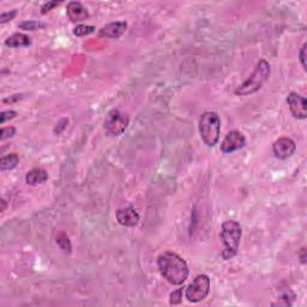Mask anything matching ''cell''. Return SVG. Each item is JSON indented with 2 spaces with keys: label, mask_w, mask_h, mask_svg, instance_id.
Returning a JSON list of instances; mask_svg holds the SVG:
<instances>
[{
  "label": "cell",
  "mask_w": 307,
  "mask_h": 307,
  "mask_svg": "<svg viewBox=\"0 0 307 307\" xmlns=\"http://www.w3.org/2000/svg\"><path fill=\"white\" fill-rule=\"evenodd\" d=\"M118 223L124 227H136L141 221L139 214L133 206H126V208L118 209L115 212Z\"/></svg>",
  "instance_id": "obj_10"
},
{
  "label": "cell",
  "mask_w": 307,
  "mask_h": 307,
  "mask_svg": "<svg viewBox=\"0 0 307 307\" xmlns=\"http://www.w3.org/2000/svg\"><path fill=\"white\" fill-rule=\"evenodd\" d=\"M157 267L163 278L173 285L184 283L190 273L186 260L172 251L163 252L157 257Z\"/></svg>",
  "instance_id": "obj_1"
},
{
  "label": "cell",
  "mask_w": 307,
  "mask_h": 307,
  "mask_svg": "<svg viewBox=\"0 0 307 307\" xmlns=\"http://www.w3.org/2000/svg\"><path fill=\"white\" fill-rule=\"evenodd\" d=\"M296 144L293 139L288 138V137H282L277 141L273 142L272 151L273 155L279 160H287L295 154Z\"/></svg>",
  "instance_id": "obj_9"
},
{
  "label": "cell",
  "mask_w": 307,
  "mask_h": 307,
  "mask_svg": "<svg viewBox=\"0 0 307 307\" xmlns=\"http://www.w3.org/2000/svg\"><path fill=\"white\" fill-rule=\"evenodd\" d=\"M299 257H300V260H301V263L305 264L306 263V248L305 247H302L301 250H300Z\"/></svg>",
  "instance_id": "obj_25"
},
{
  "label": "cell",
  "mask_w": 307,
  "mask_h": 307,
  "mask_svg": "<svg viewBox=\"0 0 307 307\" xmlns=\"http://www.w3.org/2000/svg\"><path fill=\"white\" fill-rule=\"evenodd\" d=\"M16 115H17V112H15V111H4V112H2V115H0L2 120H0V123L5 124L6 121L12 120V119H14V118H16Z\"/></svg>",
  "instance_id": "obj_22"
},
{
  "label": "cell",
  "mask_w": 307,
  "mask_h": 307,
  "mask_svg": "<svg viewBox=\"0 0 307 307\" xmlns=\"http://www.w3.org/2000/svg\"><path fill=\"white\" fill-rule=\"evenodd\" d=\"M200 138L206 147L212 148L218 143L221 133V119L215 112H205L199 119Z\"/></svg>",
  "instance_id": "obj_4"
},
{
  "label": "cell",
  "mask_w": 307,
  "mask_h": 307,
  "mask_svg": "<svg viewBox=\"0 0 307 307\" xmlns=\"http://www.w3.org/2000/svg\"><path fill=\"white\" fill-rule=\"evenodd\" d=\"M48 180V173L44 168H33L26 175V182L32 186L44 184Z\"/></svg>",
  "instance_id": "obj_13"
},
{
  "label": "cell",
  "mask_w": 307,
  "mask_h": 307,
  "mask_svg": "<svg viewBox=\"0 0 307 307\" xmlns=\"http://www.w3.org/2000/svg\"><path fill=\"white\" fill-rule=\"evenodd\" d=\"M16 132H17L16 127H14V126L3 127L2 132H0L2 133V135H0V139H2V141H5V139H8V138H12V137L16 135Z\"/></svg>",
  "instance_id": "obj_20"
},
{
  "label": "cell",
  "mask_w": 307,
  "mask_h": 307,
  "mask_svg": "<svg viewBox=\"0 0 307 307\" xmlns=\"http://www.w3.org/2000/svg\"><path fill=\"white\" fill-rule=\"evenodd\" d=\"M246 145V138L241 132L233 130L228 132L227 136L221 143V151L223 154H232L234 151L240 150Z\"/></svg>",
  "instance_id": "obj_7"
},
{
  "label": "cell",
  "mask_w": 307,
  "mask_h": 307,
  "mask_svg": "<svg viewBox=\"0 0 307 307\" xmlns=\"http://www.w3.org/2000/svg\"><path fill=\"white\" fill-rule=\"evenodd\" d=\"M60 4H62V2H48V3H46V4L42 5L41 14L42 15H46V14H47V12H50L52 9L56 8V6L60 5Z\"/></svg>",
  "instance_id": "obj_23"
},
{
  "label": "cell",
  "mask_w": 307,
  "mask_h": 307,
  "mask_svg": "<svg viewBox=\"0 0 307 307\" xmlns=\"http://www.w3.org/2000/svg\"><path fill=\"white\" fill-rule=\"evenodd\" d=\"M66 15L71 22H82L89 18V12L80 2H70L66 9Z\"/></svg>",
  "instance_id": "obj_12"
},
{
  "label": "cell",
  "mask_w": 307,
  "mask_h": 307,
  "mask_svg": "<svg viewBox=\"0 0 307 307\" xmlns=\"http://www.w3.org/2000/svg\"><path fill=\"white\" fill-rule=\"evenodd\" d=\"M129 124L130 119L125 113H123L119 109H112L106 115L103 125H105L106 131L111 136H120L126 131Z\"/></svg>",
  "instance_id": "obj_6"
},
{
  "label": "cell",
  "mask_w": 307,
  "mask_h": 307,
  "mask_svg": "<svg viewBox=\"0 0 307 307\" xmlns=\"http://www.w3.org/2000/svg\"><path fill=\"white\" fill-rule=\"evenodd\" d=\"M45 26H46L45 23L39 22V21H27V22L21 23L18 27L23 30H38L45 28Z\"/></svg>",
  "instance_id": "obj_18"
},
{
  "label": "cell",
  "mask_w": 307,
  "mask_h": 307,
  "mask_svg": "<svg viewBox=\"0 0 307 307\" xmlns=\"http://www.w3.org/2000/svg\"><path fill=\"white\" fill-rule=\"evenodd\" d=\"M287 103L288 107L291 115H293L295 119H306L307 118V101L306 99L301 95H299L297 93H291L288 94L287 96Z\"/></svg>",
  "instance_id": "obj_8"
},
{
  "label": "cell",
  "mask_w": 307,
  "mask_h": 307,
  "mask_svg": "<svg viewBox=\"0 0 307 307\" xmlns=\"http://www.w3.org/2000/svg\"><path fill=\"white\" fill-rule=\"evenodd\" d=\"M241 235L242 228L239 222L228 220L222 223L220 236L222 242H223V250H222L221 256L224 260H229L236 256Z\"/></svg>",
  "instance_id": "obj_2"
},
{
  "label": "cell",
  "mask_w": 307,
  "mask_h": 307,
  "mask_svg": "<svg viewBox=\"0 0 307 307\" xmlns=\"http://www.w3.org/2000/svg\"><path fill=\"white\" fill-rule=\"evenodd\" d=\"M57 245L65 254H70L72 252V244L70 241V238L65 233H59L56 238Z\"/></svg>",
  "instance_id": "obj_16"
},
{
  "label": "cell",
  "mask_w": 307,
  "mask_h": 307,
  "mask_svg": "<svg viewBox=\"0 0 307 307\" xmlns=\"http://www.w3.org/2000/svg\"><path fill=\"white\" fill-rule=\"evenodd\" d=\"M17 16V10H11L8 12H3L2 15H0V23L5 24L8 22H10V21L14 20L15 17Z\"/></svg>",
  "instance_id": "obj_21"
},
{
  "label": "cell",
  "mask_w": 307,
  "mask_h": 307,
  "mask_svg": "<svg viewBox=\"0 0 307 307\" xmlns=\"http://www.w3.org/2000/svg\"><path fill=\"white\" fill-rule=\"evenodd\" d=\"M18 163H20V157H18V155L11 153L6 155V156L2 157V160H0V169H2V172L11 171V169L16 168Z\"/></svg>",
  "instance_id": "obj_15"
},
{
  "label": "cell",
  "mask_w": 307,
  "mask_h": 307,
  "mask_svg": "<svg viewBox=\"0 0 307 307\" xmlns=\"http://www.w3.org/2000/svg\"><path fill=\"white\" fill-rule=\"evenodd\" d=\"M2 204H3L2 211H5V209H6V200L5 199H2Z\"/></svg>",
  "instance_id": "obj_27"
},
{
  "label": "cell",
  "mask_w": 307,
  "mask_h": 307,
  "mask_svg": "<svg viewBox=\"0 0 307 307\" xmlns=\"http://www.w3.org/2000/svg\"><path fill=\"white\" fill-rule=\"evenodd\" d=\"M18 99H22V95H16V97H14V99H5L4 102L5 103L12 102V101H15V100H18Z\"/></svg>",
  "instance_id": "obj_26"
},
{
  "label": "cell",
  "mask_w": 307,
  "mask_h": 307,
  "mask_svg": "<svg viewBox=\"0 0 307 307\" xmlns=\"http://www.w3.org/2000/svg\"><path fill=\"white\" fill-rule=\"evenodd\" d=\"M270 72H271L270 64L265 59H260L256 68H254L253 72L236 88L235 95L247 96L257 93L264 86V83L269 80Z\"/></svg>",
  "instance_id": "obj_3"
},
{
  "label": "cell",
  "mask_w": 307,
  "mask_h": 307,
  "mask_svg": "<svg viewBox=\"0 0 307 307\" xmlns=\"http://www.w3.org/2000/svg\"><path fill=\"white\" fill-rule=\"evenodd\" d=\"M32 45V40L29 36L26 34H21V33H16V34L11 35L5 40V46L10 48H22V47H29Z\"/></svg>",
  "instance_id": "obj_14"
},
{
  "label": "cell",
  "mask_w": 307,
  "mask_h": 307,
  "mask_svg": "<svg viewBox=\"0 0 307 307\" xmlns=\"http://www.w3.org/2000/svg\"><path fill=\"white\" fill-rule=\"evenodd\" d=\"M182 294H184V289H182V288L173 290L171 295H169V303H171V305H180L182 302Z\"/></svg>",
  "instance_id": "obj_19"
},
{
  "label": "cell",
  "mask_w": 307,
  "mask_h": 307,
  "mask_svg": "<svg viewBox=\"0 0 307 307\" xmlns=\"http://www.w3.org/2000/svg\"><path fill=\"white\" fill-rule=\"evenodd\" d=\"M299 59H300V63H301V66L303 68V70H306V44H303L301 50H300Z\"/></svg>",
  "instance_id": "obj_24"
},
{
  "label": "cell",
  "mask_w": 307,
  "mask_h": 307,
  "mask_svg": "<svg viewBox=\"0 0 307 307\" xmlns=\"http://www.w3.org/2000/svg\"><path fill=\"white\" fill-rule=\"evenodd\" d=\"M94 32H95V27H93V26H83V24H81V26H77L74 29V34L76 36H80V38H83V36L93 34Z\"/></svg>",
  "instance_id": "obj_17"
},
{
  "label": "cell",
  "mask_w": 307,
  "mask_h": 307,
  "mask_svg": "<svg viewBox=\"0 0 307 307\" xmlns=\"http://www.w3.org/2000/svg\"><path fill=\"white\" fill-rule=\"evenodd\" d=\"M127 24L125 22H112L100 29L99 38L105 39H119L125 34Z\"/></svg>",
  "instance_id": "obj_11"
},
{
  "label": "cell",
  "mask_w": 307,
  "mask_h": 307,
  "mask_svg": "<svg viewBox=\"0 0 307 307\" xmlns=\"http://www.w3.org/2000/svg\"><path fill=\"white\" fill-rule=\"evenodd\" d=\"M210 291V278L208 275H198L185 289V297L190 302H199L208 296Z\"/></svg>",
  "instance_id": "obj_5"
}]
</instances>
